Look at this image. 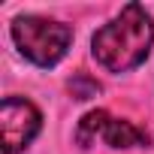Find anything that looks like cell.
<instances>
[{
  "label": "cell",
  "instance_id": "1",
  "mask_svg": "<svg viewBox=\"0 0 154 154\" xmlns=\"http://www.w3.org/2000/svg\"><path fill=\"white\" fill-rule=\"evenodd\" d=\"M154 45V21L139 3H127L112 21H106L94 39L91 54L109 72H127L139 66Z\"/></svg>",
  "mask_w": 154,
  "mask_h": 154
},
{
  "label": "cell",
  "instance_id": "2",
  "mask_svg": "<svg viewBox=\"0 0 154 154\" xmlns=\"http://www.w3.org/2000/svg\"><path fill=\"white\" fill-rule=\"evenodd\" d=\"M12 42L15 48L36 66H54L63 60L69 42H72V27L54 18L42 15H18L12 21Z\"/></svg>",
  "mask_w": 154,
  "mask_h": 154
},
{
  "label": "cell",
  "instance_id": "3",
  "mask_svg": "<svg viewBox=\"0 0 154 154\" xmlns=\"http://www.w3.org/2000/svg\"><path fill=\"white\" fill-rule=\"evenodd\" d=\"M97 139H103L109 148H139L148 142V133L139 130L136 124L124 121V118H112L106 109H94L79 121L75 142L82 148H91Z\"/></svg>",
  "mask_w": 154,
  "mask_h": 154
},
{
  "label": "cell",
  "instance_id": "4",
  "mask_svg": "<svg viewBox=\"0 0 154 154\" xmlns=\"http://www.w3.org/2000/svg\"><path fill=\"white\" fill-rule=\"evenodd\" d=\"M42 127L39 109L24 97H3L0 103V136H3V154L24 151Z\"/></svg>",
  "mask_w": 154,
  "mask_h": 154
}]
</instances>
